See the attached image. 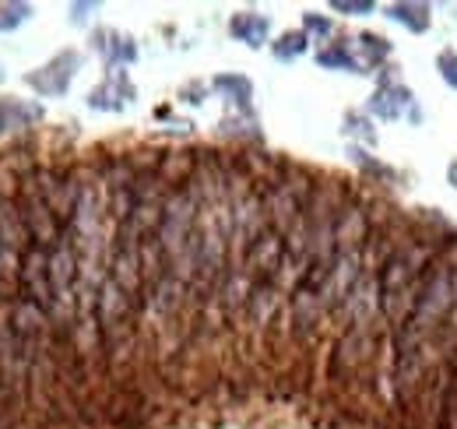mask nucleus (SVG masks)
Wrapping results in <instances>:
<instances>
[{"mask_svg": "<svg viewBox=\"0 0 457 429\" xmlns=\"http://www.w3.org/2000/svg\"><path fill=\"white\" fill-rule=\"evenodd\" d=\"M444 370H447V374H457V345L451 349V352H447V359H444Z\"/></svg>", "mask_w": 457, "mask_h": 429, "instance_id": "a211bd4d", "label": "nucleus"}, {"mask_svg": "<svg viewBox=\"0 0 457 429\" xmlns=\"http://www.w3.org/2000/svg\"><path fill=\"white\" fill-rule=\"evenodd\" d=\"M306 29H313V32H331V21H324V18H317V14H306Z\"/></svg>", "mask_w": 457, "mask_h": 429, "instance_id": "f3484780", "label": "nucleus"}, {"mask_svg": "<svg viewBox=\"0 0 457 429\" xmlns=\"http://www.w3.org/2000/svg\"><path fill=\"white\" fill-rule=\"evenodd\" d=\"M331 7H335V11H348V14H355V11H359V14L373 11V4H370V0H359V4H348V0H335Z\"/></svg>", "mask_w": 457, "mask_h": 429, "instance_id": "dca6fc26", "label": "nucleus"}, {"mask_svg": "<svg viewBox=\"0 0 457 429\" xmlns=\"http://www.w3.org/2000/svg\"><path fill=\"white\" fill-rule=\"evenodd\" d=\"M359 39H362V46H366V50H370L373 56H387V39H380V36H370V32H366V36H359Z\"/></svg>", "mask_w": 457, "mask_h": 429, "instance_id": "2eb2a0df", "label": "nucleus"}, {"mask_svg": "<svg viewBox=\"0 0 457 429\" xmlns=\"http://www.w3.org/2000/svg\"><path fill=\"white\" fill-rule=\"evenodd\" d=\"M18 208H21L25 229H29V236H32L36 247L54 250L60 240H63V222H60L57 214H54V208L43 201V194H39V187H36V172L21 180V187H18Z\"/></svg>", "mask_w": 457, "mask_h": 429, "instance_id": "f257e3e1", "label": "nucleus"}, {"mask_svg": "<svg viewBox=\"0 0 457 429\" xmlns=\"http://www.w3.org/2000/svg\"><path fill=\"white\" fill-rule=\"evenodd\" d=\"M451 183H454V187H457V162H454V165H451Z\"/></svg>", "mask_w": 457, "mask_h": 429, "instance_id": "6ab92c4d", "label": "nucleus"}, {"mask_svg": "<svg viewBox=\"0 0 457 429\" xmlns=\"http://www.w3.org/2000/svg\"><path fill=\"white\" fill-rule=\"evenodd\" d=\"M373 352H377V327L373 324L348 327L335 341V352H331V380L345 383V380L359 376L373 363Z\"/></svg>", "mask_w": 457, "mask_h": 429, "instance_id": "f03ea898", "label": "nucleus"}, {"mask_svg": "<svg viewBox=\"0 0 457 429\" xmlns=\"http://www.w3.org/2000/svg\"><path fill=\"white\" fill-rule=\"evenodd\" d=\"M228 29H232L236 39H243V43H250V46H261L264 36H268V18L246 11V14H236V18L228 21Z\"/></svg>", "mask_w": 457, "mask_h": 429, "instance_id": "0eeeda50", "label": "nucleus"}, {"mask_svg": "<svg viewBox=\"0 0 457 429\" xmlns=\"http://www.w3.org/2000/svg\"><path fill=\"white\" fill-rule=\"evenodd\" d=\"M215 88H226V92H239V99H250V81L246 78H219Z\"/></svg>", "mask_w": 457, "mask_h": 429, "instance_id": "4468645a", "label": "nucleus"}, {"mask_svg": "<svg viewBox=\"0 0 457 429\" xmlns=\"http://www.w3.org/2000/svg\"><path fill=\"white\" fill-rule=\"evenodd\" d=\"M317 60H320L324 67H355V60L348 56V50H345V46H331V50H320V54H317Z\"/></svg>", "mask_w": 457, "mask_h": 429, "instance_id": "9b49d317", "label": "nucleus"}, {"mask_svg": "<svg viewBox=\"0 0 457 429\" xmlns=\"http://www.w3.org/2000/svg\"><path fill=\"white\" fill-rule=\"evenodd\" d=\"M0 243L14 247L18 254H25L32 247V236L25 229V218L18 208V198H0Z\"/></svg>", "mask_w": 457, "mask_h": 429, "instance_id": "423d86ee", "label": "nucleus"}, {"mask_svg": "<svg viewBox=\"0 0 457 429\" xmlns=\"http://www.w3.org/2000/svg\"><path fill=\"white\" fill-rule=\"evenodd\" d=\"M29 4H4L0 7V32H7V29H14V25H21L25 18H29Z\"/></svg>", "mask_w": 457, "mask_h": 429, "instance_id": "9d476101", "label": "nucleus"}, {"mask_svg": "<svg viewBox=\"0 0 457 429\" xmlns=\"http://www.w3.org/2000/svg\"><path fill=\"white\" fill-rule=\"evenodd\" d=\"M21 296L32 299L36 307H43L54 317L57 296H54V285H50V250H43L36 243L21 254Z\"/></svg>", "mask_w": 457, "mask_h": 429, "instance_id": "7ed1b4c3", "label": "nucleus"}, {"mask_svg": "<svg viewBox=\"0 0 457 429\" xmlns=\"http://www.w3.org/2000/svg\"><path fill=\"white\" fill-rule=\"evenodd\" d=\"M278 310H282V289L275 282H257L253 292H250V303L243 310V321L253 331H268Z\"/></svg>", "mask_w": 457, "mask_h": 429, "instance_id": "20e7f679", "label": "nucleus"}, {"mask_svg": "<svg viewBox=\"0 0 457 429\" xmlns=\"http://www.w3.org/2000/svg\"><path fill=\"white\" fill-rule=\"evenodd\" d=\"M78 67V54H60L57 60H50L46 67H39L36 74H29V85L39 88L43 96H60L71 85V74Z\"/></svg>", "mask_w": 457, "mask_h": 429, "instance_id": "39448f33", "label": "nucleus"}, {"mask_svg": "<svg viewBox=\"0 0 457 429\" xmlns=\"http://www.w3.org/2000/svg\"><path fill=\"white\" fill-rule=\"evenodd\" d=\"M373 113H377V116H384V120L398 116V103L391 99V92H377V96H373Z\"/></svg>", "mask_w": 457, "mask_h": 429, "instance_id": "ddd939ff", "label": "nucleus"}, {"mask_svg": "<svg viewBox=\"0 0 457 429\" xmlns=\"http://www.w3.org/2000/svg\"><path fill=\"white\" fill-rule=\"evenodd\" d=\"M387 14L401 25H408L411 32H426L429 29V7L426 4H395Z\"/></svg>", "mask_w": 457, "mask_h": 429, "instance_id": "6e6552de", "label": "nucleus"}, {"mask_svg": "<svg viewBox=\"0 0 457 429\" xmlns=\"http://www.w3.org/2000/svg\"><path fill=\"white\" fill-rule=\"evenodd\" d=\"M271 50H275L278 60H292V56H299L306 50V36H303V32H288V36H282Z\"/></svg>", "mask_w": 457, "mask_h": 429, "instance_id": "1a4fd4ad", "label": "nucleus"}, {"mask_svg": "<svg viewBox=\"0 0 457 429\" xmlns=\"http://www.w3.org/2000/svg\"><path fill=\"white\" fill-rule=\"evenodd\" d=\"M436 67H440V74H444V81L457 88V54L454 50H447V54L436 56Z\"/></svg>", "mask_w": 457, "mask_h": 429, "instance_id": "f8f14e48", "label": "nucleus"}]
</instances>
